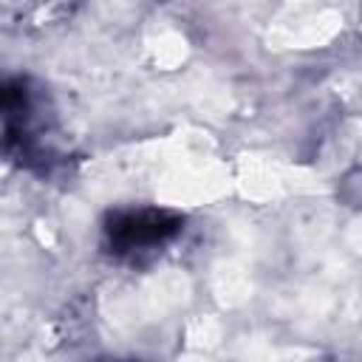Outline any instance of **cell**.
Listing matches in <instances>:
<instances>
[{"label": "cell", "instance_id": "cell-1", "mask_svg": "<svg viewBox=\"0 0 362 362\" xmlns=\"http://www.w3.org/2000/svg\"><path fill=\"white\" fill-rule=\"evenodd\" d=\"M181 218L164 209H139V212H122L113 215L110 223L105 226L107 232V246L116 255H130V252H144L153 246L167 243L173 235H178Z\"/></svg>", "mask_w": 362, "mask_h": 362}]
</instances>
